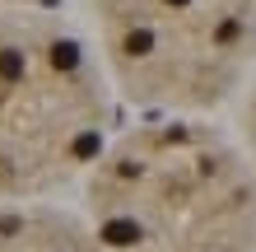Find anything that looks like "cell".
Masks as SVG:
<instances>
[{
    "mask_svg": "<svg viewBox=\"0 0 256 252\" xmlns=\"http://www.w3.org/2000/svg\"><path fill=\"white\" fill-rule=\"evenodd\" d=\"M102 238H108V243H116V247H126V243H135V238H140V229H135L130 219H112V224L102 229Z\"/></svg>",
    "mask_w": 256,
    "mask_h": 252,
    "instance_id": "cell-1",
    "label": "cell"
},
{
    "mask_svg": "<svg viewBox=\"0 0 256 252\" xmlns=\"http://www.w3.org/2000/svg\"><path fill=\"white\" fill-rule=\"evenodd\" d=\"M19 75H24V52L5 47L0 52V80H19Z\"/></svg>",
    "mask_w": 256,
    "mask_h": 252,
    "instance_id": "cell-2",
    "label": "cell"
},
{
    "mask_svg": "<svg viewBox=\"0 0 256 252\" xmlns=\"http://www.w3.org/2000/svg\"><path fill=\"white\" fill-rule=\"evenodd\" d=\"M52 61L61 66V70H70L74 61H80V47H74V42H56V47H52Z\"/></svg>",
    "mask_w": 256,
    "mask_h": 252,
    "instance_id": "cell-3",
    "label": "cell"
},
{
    "mask_svg": "<svg viewBox=\"0 0 256 252\" xmlns=\"http://www.w3.org/2000/svg\"><path fill=\"white\" fill-rule=\"evenodd\" d=\"M149 42H154V38H149L144 28H140V33H130V38H126V52H135V56H140V52H149Z\"/></svg>",
    "mask_w": 256,
    "mask_h": 252,
    "instance_id": "cell-4",
    "label": "cell"
},
{
    "mask_svg": "<svg viewBox=\"0 0 256 252\" xmlns=\"http://www.w3.org/2000/svg\"><path fill=\"white\" fill-rule=\"evenodd\" d=\"M98 150V136H84L80 145H74V154H80V159H88V154H94Z\"/></svg>",
    "mask_w": 256,
    "mask_h": 252,
    "instance_id": "cell-5",
    "label": "cell"
},
{
    "mask_svg": "<svg viewBox=\"0 0 256 252\" xmlns=\"http://www.w3.org/2000/svg\"><path fill=\"white\" fill-rule=\"evenodd\" d=\"M172 5H186V0H172Z\"/></svg>",
    "mask_w": 256,
    "mask_h": 252,
    "instance_id": "cell-6",
    "label": "cell"
}]
</instances>
